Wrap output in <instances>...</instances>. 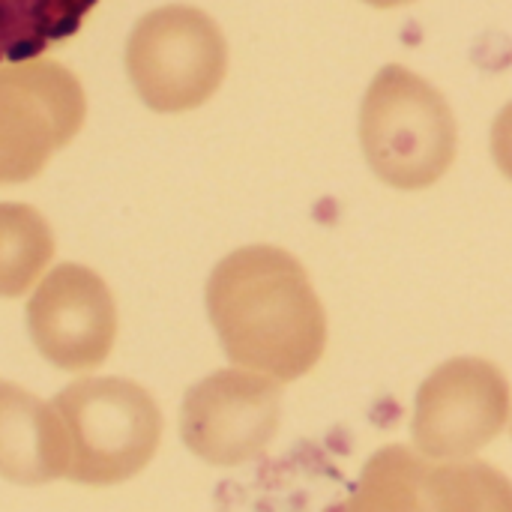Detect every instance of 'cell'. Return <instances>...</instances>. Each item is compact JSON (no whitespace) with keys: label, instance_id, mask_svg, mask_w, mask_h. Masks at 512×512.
Wrapping results in <instances>:
<instances>
[{"label":"cell","instance_id":"7c38bea8","mask_svg":"<svg viewBox=\"0 0 512 512\" xmlns=\"http://www.w3.org/2000/svg\"><path fill=\"white\" fill-rule=\"evenodd\" d=\"M54 258V234L36 207L0 204V297H21Z\"/></svg>","mask_w":512,"mask_h":512},{"label":"cell","instance_id":"30bf717a","mask_svg":"<svg viewBox=\"0 0 512 512\" xmlns=\"http://www.w3.org/2000/svg\"><path fill=\"white\" fill-rule=\"evenodd\" d=\"M408 512H512V483L480 459H429L420 453Z\"/></svg>","mask_w":512,"mask_h":512},{"label":"cell","instance_id":"6da1fadb","mask_svg":"<svg viewBox=\"0 0 512 512\" xmlns=\"http://www.w3.org/2000/svg\"><path fill=\"white\" fill-rule=\"evenodd\" d=\"M207 315L240 369L297 381L327 348V315L306 267L279 246H243L207 279Z\"/></svg>","mask_w":512,"mask_h":512},{"label":"cell","instance_id":"4fadbf2b","mask_svg":"<svg viewBox=\"0 0 512 512\" xmlns=\"http://www.w3.org/2000/svg\"><path fill=\"white\" fill-rule=\"evenodd\" d=\"M489 144H492V159H495L498 171L512 183V102H507L498 111V117L492 123Z\"/></svg>","mask_w":512,"mask_h":512},{"label":"cell","instance_id":"9c48e42d","mask_svg":"<svg viewBox=\"0 0 512 512\" xmlns=\"http://www.w3.org/2000/svg\"><path fill=\"white\" fill-rule=\"evenodd\" d=\"M69 447L57 411L18 384L0 381V477L42 486L66 477Z\"/></svg>","mask_w":512,"mask_h":512},{"label":"cell","instance_id":"52a82bcc","mask_svg":"<svg viewBox=\"0 0 512 512\" xmlns=\"http://www.w3.org/2000/svg\"><path fill=\"white\" fill-rule=\"evenodd\" d=\"M507 417L504 372L480 357H456L420 384L411 432L429 459H471L504 432Z\"/></svg>","mask_w":512,"mask_h":512},{"label":"cell","instance_id":"5bb4252c","mask_svg":"<svg viewBox=\"0 0 512 512\" xmlns=\"http://www.w3.org/2000/svg\"><path fill=\"white\" fill-rule=\"evenodd\" d=\"M363 3H369V6H375V9H396V6H408V3H414V0H363Z\"/></svg>","mask_w":512,"mask_h":512},{"label":"cell","instance_id":"8fae6325","mask_svg":"<svg viewBox=\"0 0 512 512\" xmlns=\"http://www.w3.org/2000/svg\"><path fill=\"white\" fill-rule=\"evenodd\" d=\"M99 0H0V63L33 60L75 36Z\"/></svg>","mask_w":512,"mask_h":512},{"label":"cell","instance_id":"277c9868","mask_svg":"<svg viewBox=\"0 0 512 512\" xmlns=\"http://www.w3.org/2000/svg\"><path fill=\"white\" fill-rule=\"evenodd\" d=\"M126 72L150 111H192L222 87L228 42L204 9L159 6L135 21L126 42Z\"/></svg>","mask_w":512,"mask_h":512},{"label":"cell","instance_id":"ba28073f","mask_svg":"<svg viewBox=\"0 0 512 512\" xmlns=\"http://www.w3.org/2000/svg\"><path fill=\"white\" fill-rule=\"evenodd\" d=\"M36 351L63 372L105 363L117 339V306L108 285L81 264L54 267L27 303Z\"/></svg>","mask_w":512,"mask_h":512},{"label":"cell","instance_id":"7a4b0ae2","mask_svg":"<svg viewBox=\"0 0 512 512\" xmlns=\"http://www.w3.org/2000/svg\"><path fill=\"white\" fill-rule=\"evenodd\" d=\"M456 144V117L438 87L402 63L378 69L360 105V147L381 183L402 192L435 186Z\"/></svg>","mask_w":512,"mask_h":512},{"label":"cell","instance_id":"5b68a950","mask_svg":"<svg viewBox=\"0 0 512 512\" xmlns=\"http://www.w3.org/2000/svg\"><path fill=\"white\" fill-rule=\"evenodd\" d=\"M87 114L81 81L54 60L0 63V183L36 177Z\"/></svg>","mask_w":512,"mask_h":512},{"label":"cell","instance_id":"3957f363","mask_svg":"<svg viewBox=\"0 0 512 512\" xmlns=\"http://www.w3.org/2000/svg\"><path fill=\"white\" fill-rule=\"evenodd\" d=\"M51 408L66 432V477L75 483H126L141 474L159 450V405L135 381L84 378L60 390Z\"/></svg>","mask_w":512,"mask_h":512},{"label":"cell","instance_id":"8992f818","mask_svg":"<svg viewBox=\"0 0 512 512\" xmlns=\"http://www.w3.org/2000/svg\"><path fill=\"white\" fill-rule=\"evenodd\" d=\"M282 387L252 369H219L198 381L180 408L183 444L207 465L258 459L279 432Z\"/></svg>","mask_w":512,"mask_h":512}]
</instances>
